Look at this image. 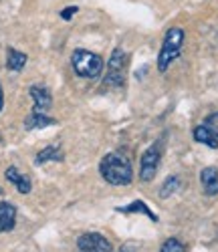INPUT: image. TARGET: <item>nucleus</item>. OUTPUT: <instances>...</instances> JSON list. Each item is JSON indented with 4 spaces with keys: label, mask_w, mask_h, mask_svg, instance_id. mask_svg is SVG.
<instances>
[{
    "label": "nucleus",
    "mask_w": 218,
    "mask_h": 252,
    "mask_svg": "<svg viewBox=\"0 0 218 252\" xmlns=\"http://www.w3.org/2000/svg\"><path fill=\"white\" fill-rule=\"evenodd\" d=\"M99 172L103 180L111 186H127L134 180L132 163L119 154H107L99 163Z\"/></svg>",
    "instance_id": "nucleus-1"
},
{
    "label": "nucleus",
    "mask_w": 218,
    "mask_h": 252,
    "mask_svg": "<svg viewBox=\"0 0 218 252\" xmlns=\"http://www.w3.org/2000/svg\"><path fill=\"white\" fill-rule=\"evenodd\" d=\"M182 45H184V31L178 27L170 29L164 36V43H162V49L158 55V71L160 73H166L168 67L180 57Z\"/></svg>",
    "instance_id": "nucleus-2"
},
{
    "label": "nucleus",
    "mask_w": 218,
    "mask_h": 252,
    "mask_svg": "<svg viewBox=\"0 0 218 252\" xmlns=\"http://www.w3.org/2000/svg\"><path fill=\"white\" fill-rule=\"evenodd\" d=\"M71 65H73L75 75H79L83 79H97L103 71V59L95 53L77 49L71 55Z\"/></svg>",
    "instance_id": "nucleus-3"
},
{
    "label": "nucleus",
    "mask_w": 218,
    "mask_h": 252,
    "mask_svg": "<svg viewBox=\"0 0 218 252\" xmlns=\"http://www.w3.org/2000/svg\"><path fill=\"white\" fill-rule=\"evenodd\" d=\"M125 73H127V55L117 47L109 59L107 65V75H105V87L113 89V87H121L125 81Z\"/></svg>",
    "instance_id": "nucleus-4"
},
{
    "label": "nucleus",
    "mask_w": 218,
    "mask_h": 252,
    "mask_svg": "<svg viewBox=\"0 0 218 252\" xmlns=\"http://www.w3.org/2000/svg\"><path fill=\"white\" fill-rule=\"evenodd\" d=\"M160 159H162V145H160V141H156V143H151L142 156V161H140L142 182H151L156 178L158 167H160Z\"/></svg>",
    "instance_id": "nucleus-5"
},
{
    "label": "nucleus",
    "mask_w": 218,
    "mask_h": 252,
    "mask_svg": "<svg viewBox=\"0 0 218 252\" xmlns=\"http://www.w3.org/2000/svg\"><path fill=\"white\" fill-rule=\"evenodd\" d=\"M77 252H113V246L103 234L87 232L81 234L77 240Z\"/></svg>",
    "instance_id": "nucleus-6"
},
{
    "label": "nucleus",
    "mask_w": 218,
    "mask_h": 252,
    "mask_svg": "<svg viewBox=\"0 0 218 252\" xmlns=\"http://www.w3.org/2000/svg\"><path fill=\"white\" fill-rule=\"evenodd\" d=\"M31 97L35 101V109L33 111H38V113H47L53 105V97H51V91L45 89V87H31Z\"/></svg>",
    "instance_id": "nucleus-7"
},
{
    "label": "nucleus",
    "mask_w": 218,
    "mask_h": 252,
    "mask_svg": "<svg viewBox=\"0 0 218 252\" xmlns=\"http://www.w3.org/2000/svg\"><path fill=\"white\" fill-rule=\"evenodd\" d=\"M200 182H202V190L206 196L218 194V170L214 165H208L200 172Z\"/></svg>",
    "instance_id": "nucleus-8"
},
{
    "label": "nucleus",
    "mask_w": 218,
    "mask_h": 252,
    "mask_svg": "<svg viewBox=\"0 0 218 252\" xmlns=\"http://www.w3.org/2000/svg\"><path fill=\"white\" fill-rule=\"evenodd\" d=\"M16 224V208L8 202H0V234L10 232Z\"/></svg>",
    "instance_id": "nucleus-9"
},
{
    "label": "nucleus",
    "mask_w": 218,
    "mask_h": 252,
    "mask_svg": "<svg viewBox=\"0 0 218 252\" xmlns=\"http://www.w3.org/2000/svg\"><path fill=\"white\" fill-rule=\"evenodd\" d=\"M4 176H6V180L10 182V184H14L16 186V190L20 192V194H29L31 190H33V184H31V180H29V176H23L14 165H10V167H6V172H4Z\"/></svg>",
    "instance_id": "nucleus-10"
},
{
    "label": "nucleus",
    "mask_w": 218,
    "mask_h": 252,
    "mask_svg": "<svg viewBox=\"0 0 218 252\" xmlns=\"http://www.w3.org/2000/svg\"><path fill=\"white\" fill-rule=\"evenodd\" d=\"M57 121L53 119V117H49L47 113H38V111H33V113H29V117L25 119V127L29 129V131H33V129H45V127H49V125H55Z\"/></svg>",
    "instance_id": "nucleus-11"
},
{
    "label": "nucleus",
    "mask_w": 218,
    "mask_h": 252,
    "mask_svg": "<svg viewBox=\"0 0 218 252\" xmlns=\"http://www.w3.org/2000/svg\"><path fill=\"white\" fill-rule=\"evenodd\" d=\"M63 150H61V145H47L42 152L36 154L35 158V163L36 165H42V163H47V161H63Z\"/></svg>",
    "instance_id": "nucleus-12"
},
{
    "label": "nucleus",
    "mask_w": 218,
    "mask_h": 252,
    "mask_svg": "<svg viewBox=\"0 0 218 252\" xmlns=\"http://www.w3.org/2000/svg\"><path fill=\"white\" fill-rule=\"evenodd\" d=\"M27 61H29V57L25 53H20L18 49L8 47V51H6V69H10V71H23L25 65H27Z\"/></svg>",
    "instance_id": "nucleus-13"
},
{
    "label": "nucleus",
    "mask_w": 218,
    "mask_h": 252,
    "mask_svg": "<svg viewBox=\"0 0 218 252\" xmlns=\"http://www.w3.org/2000/svg\"><path fill=\"white\" fill-rule=\"evenodd\" d=\"M192 135H194V139L198 141V143H204V145H208V148H212V150H216V148H218V137H216V135L206 127L204 123H202V125H198V127H194Z\"/></svg>",
    "instance_id": "nucleus-14"
},
{
    "label": "nucleus",
    "mask_w": 218,
    "mask_h": 252,
    "mask_svg": "<svg viewBox=\"0 0 218 252\" xmlns=\"http://www.w3.org/2000/svg\"><path fill=\"white\" fill-rule=\"evenodd\" d=\"M117 212H121V214H134V212H138V214H145L151 222H158V216H156L154 212H151L149 206H147V204H144L142 200H136L134 204H129V206L117 208Z\"/></svg>",
    "instance_id": "nucleus-15"
},
{
    "label": "nucleus",
    "mask_w": 218,
    "mask_h": 252,
    "mask_svg": "<svg viewBox=\"0 0 218 252\" xmlns=\"http://www.w3.org/2000/svg\"><path fill=\"white\" fill-rule=\"evenodd\" d=\"M178 188H180V178H178V176H170V178L164 182V186H162L160 196H162V198H168V196H172L174 192H176Z\"/></svg>",
    "instance_id": "nucleus-16"
},
{
    "label": "nucleus",
    "mask_w": 218,
    "mask_h": 252,
    "mask_svg": "<svg viewBox=\"0 0 218 252\" xmlns=\"http://www.w3.org/2000/svg\"><path fill=\"white\" fill-rule=\"evenodd\" d=\"M160 252H186V248H184V244H182L178 238H168V240L162 244Z\"/></svg>",
    "instance_id": "nucleus-17"
},
{
    "label": "nucleus",
    "mask_w": 218,
    "mask_h": 252,
    "mask_svg": "<svg viewBox=\"0 0 218 252\" xmlns=\"http://www.w3.org/2000/svg\"><path fill=\"white\" fill-rule=\"evenodd\" d=\"M204 125L206 127L218 137V113H212V115H208L206 119H204Z\"/></svg>",
    "instance_id": "nucleus-18"
},
{
    "label": "nucleus",
    "mask_w": 218,
    "mask_h": 252,
    "mask_svg": "<svg viewBox=\"0 0 218 252\" xmlns=\"http://www.w3.org/2000/svg\"><path fill=\"white\" fill-rule=\"evenodd\" d=\"M77 10H79L77 6H69V8H65V10L61 12V16H63V20H71V16H73V14L77 12Z\"/></svg>",
    "instance_id": "nucleus-19"
},
{
    "label": "nucleus",
    "mask_w": 218,
    "mask_h": 252,
    "mask_svg": "<svg viewBox=\"0 0 218 252\" xmlns=\"http://www.w3.org/2000/svg\"><path fill=\"white\" fill-rule=\"evenodd\" d=\"M4 107V93H2V87H0V111Z\"/></svg>",
    "instance_id": "nucleus-20"
},
{
    "label": "nucleus",
    "mask_w": 218,
    "mask_h": 252,
    "mask_svg": "<svg viewBox=\"0 0 218 252\" xmlns=\"http://www.w3.org/2000/svg\"><path fill=\"white\" fill-rule=\"evenodd\" d=\"M0 194H2V190H0Z\"/></svg>",
    "instance_id": "nucleus-21"
}]
</instances>
